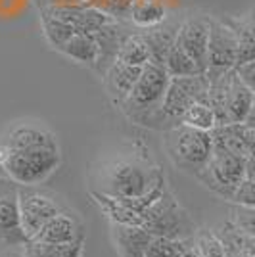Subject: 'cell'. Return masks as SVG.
Wrapping results in <instances>:
<instances>
[{"mask_svg": "<svg viewBox=\"0 0 255 257\" xmlns=\"http://www.w3.org/2000/svg\"><path fill=\"white\" fill-rule=\"evenodd\" d=\"M165 181V173L142 146H129L96 171L98 192L109 198H140Z\"/></svg>", "mask_w": 255, "mask_h": 257, "instance_id": "cell-1", "label": "cell"}, {"mask_svg": "<svg viewBox=\"0 0 255 257\" xmlns=\"http://www.w3.org/2000/svg\"><path fill=\"white\" fill-rule=\"evenodd\" d=\"M60 148L33 146L22 150H0V171L20 186L43 184L60 165Z\"/></svg>", "mask_w": 255, "mask_h": 257, "instance_id": "cell-2", "label": "cell"}, {"mask_svg": "<svg viewBox=\"0 0 255 257\" xmlns=\"http://www.w3.org/2000/svg\"><path fill=\"white\" fill-rule=\"evenodd\" d=\"M211 146L209 131L194 128L184 123L163 131V148L167 158L177 169L192 177H196L207 163Z\"/></svg>", "mask_w": 255, "mask_h": 257, "instance_id": "cell-3", "label": "cell"}, {"mask_svg": "<svg viewBox=\"0 0 255 257\" xmlns=\"http://www.w3.org/2000/svg\"><path fill=\"white\" fill-rule=\"evenodd\" d=\"M140 226L148 230L152 236L171 238V240H184L192 238L198 230L192 215L179 204L175 194L165 186V190L156 198L152 204L140 213Z\"/></svg>", "mask_w": 255, "mask_h": 257, "instance_id": "cell-4", "label": "cell"}, {"mask_svg": "<svg viewBox=\"0 0 255 257\" xmlns=\"http://www.w3.org/2000/svg\"><path fill=\"white\" fill-rule=\"evenodd\" d=\"M205 98H207V79H205V75L171 77L160 107L150 117L146 127L156 128V131H167L175 125H181L182 113L194 102L205 100Z\"/></svg>", "mask_w": 255, "mask_h": 257, "instance_id": "cell-5", "label": "cell"}, {"mask_svg": "<svg viewBox=\"0 0 255 257\" xmlns=\"http://www.w3.org/2000/svg\"><path fill=\"white\" fill-rule=\"evenodd\" d=\"M169 73L165 71L163 65L152 64V62L142 65L137 83L133 86V90L129 92V96L125 98V102L119 106V109L131 121L146 127L150 117L160 107L167 85H169Z\"/></svg>", "mask_w": 255, "mask_h": 257, "instance_id": "cell-6", "label": "cell"}, {"mask_svg": "<svg viewBox=\"0 0 255 257\" xmlns=\"http://www.w3.org/2000/svg\"><path fill=\"white\" fill-rule=\"evenodd\" d=\"M245 163L247 158H240L232 152L224 150L223 146L213 144L209 160L202 171L196 175V179L217 196L230 200L236 186L244 179Z\"/></svg>", "mask_w": 255, "mask_h": 257, "instance_id": "cell-7", "label": "cell"}, {"mask_svg": "<svg viewBox=\"0 0 255 257\" xmlns=\"http://www.w3.org/2000/svg\"><path fill=\"white\" fill-rule=\"evenodd\" d=\"M67 209L62 205L56 196L39 190H29V186H22L18 190V211H20V223H22L23 234L31 240L44 223H48L54 215Z\"/></svg>", "mask_w": 255, "mask_h": 257, "instance_id": "cell-8", "label": "cell"}, {"mask_svg": "<svg viewBox=\"0 0 255 257\" xmlns=\"http://www.w3.org/2000/svg\"><path fill=\"white\" fill-rule=\"evenodd\" d=\"M238 58V44L230 27L223 22L209 16V37H207V67L205 79H215L226 71L234 69Z\"/></svg>", "mask_w": 255, "mask_h": 257, "instance_id": "cell-9", "label": "cell"}, {"mask_svg": "<svg viewBox=\"0 0 255 257\" xmlns=\"http://www.w3.org/2000/svg\"><path fill=\"white\" fill-rule=\"evenodd\" d=\"M207 37H209V16H190L179 23L175 39V43L194 60L202 75L207 67Z\"/></svg>", "mask_w": 255, "mask_h": 257, "instance_id": "cell-10", "label": "cell"}, {"mask_svg": "<svg viewBox=\"0 0 255 257\" xmlns=\"http://www.w3.org/2000/svg\"><path fill=\"white\" fill-rule=\"evenodd\" d=\"M86 226L83 219L71 209H64L54 215L43 228L33 236L35 242H50V244H73V242H85Z\"/></svg>", "mask_w": 255, "mask_h": 257, "instance_id": "cell-11", "label": "cell"}, {"mask_svg": "<svg viewBox=\"0 0 255 257\" xmlns=\"http://www.w3.org/2000/svg\"><path fill=\"white\" fill-rule=\"evenodd\" d=\"M211 142L223 146L224 150L232 152L240 158L255 156V123L242 121V123H226L217 125L209 131Z\"/></svg>", "mask_w": 255, "mask_h": 257, "instance_id": "cell-12", "label": "cell"}, {"mask_svg": "<svg viewBox=\"0 0 255 257\" xmlns=\"http://www.w3.org/2000/svg\"><path fill=\"white\" fill-rule=\"evenodd\" d=\"M33 146L58 148V140L48 128L35 123H16L0 139V150H22Z\"/></svg>", "mask_w": 255, "mask_h": 257, "instance_id": "cell-13", "label": "cell"}, {"mask_svg": "<svg viewBox=\"0 0 255 257\" xmlns=\"http://www.w3.org/2000/svg\"><path fill=\"white\" fill-rule=\"evenodd\" d=\"M253 88L245 86L238 75L230 77V83L224 96V125L226 123H242V121H253L255 96Z\"/></svg>", "mask_w": 255, "mask_h": 257, "instance_id": "cell-14", "label": "cell"}, {"mask_svg": "<svg viewBox=\"0 0 255 257\" xmlns=\"http://www.w3.org/2000/svg\"><path fill=\"white\" fill-rule=\"evenodd\" d=\"M0 242L4 246H23L27 236L23 234L18 211V190L0 188Z\"/></svg>", "mask_w": 255, "mask_h": 257, "instance_id": "cell-15", "label": "cell"}, {"mask_svg": "<svg viewBox=\"0 0 255 257\" xmlns=\"http://www.w3.org/2000/svg\"><path fill=\"white\" fill-rule=\"evenodd\" d=\"M109 234L119 257H144L146 247L154 236L140 225L109 223Z\"/></svg>", "mask_w": 255, "mask_h": 257, "instance_id": "cell-16", "label": "cell"}, {"mask_svg": "<svg viewBox=\"0 0 255 257\" xmlns=\"http://www.w3.org/2000/svg\"><path fill=\"white\" fill-rule=\"evenodd\" d=\"M139 65H129L123 64L119 60H113L107 65V69L104 71V86H106L107 96L111 98V102L117 107L125 102V98L129 96V92L133 90V86L137 83V79L140 75Z\"/></svg>", "mask_w": 255, "mask_h": 257, "instance_id": "cell-17", "label": "cell"}, {"mask_svg": "<svg viewBox=\"0 0 255 257\" xmlns=\"http://www.w3.org/2000/svg\"><path fill=\"white\" fill-rule=\"evenodd\" d=\"M48 14L60 20V22L67 23L75 33H86V35H94L100 29H104L106 25L113 23V20L102 14L98 10H79V8H52Z\"/></svg>", "mask_w": 255, "mask_h": 257, "instance_id": "cell-18", "label": "cell"}, {"mask_svg": "<svg viewBox=\"0 0 255 257\" xmlns=\"http://www.w3.org/2000/svg\"><path fill=\"white\" fill-rule=\"evenodd\" d=\"M230 31L236 37V44H238V58H236V65L245 64L255 60V27H253V16L251 12H247L244 16H230L223 20ZM234 65V67H236Z\"/></svg>", "mask_w": 255, "mask_h": 257, "instance_id": "cell-19", "label": "cell"}, {"mask_svg": "<svg viewBox=\"0 0 255 257\" xmlns=\"http://www.w3.org/2000/svg\"><path fill=\"white\" fill-rule=\"evenodd\" d=\"M58 52L75 60L77 64L96 67L98 58H100V46H98L94 35L75 33L73 37H69L62 46H58Z\"/></svg>", "mask_w": 255, "mask_h": 257, "instance_id": "cell-20", "label": "cell"}, {"mask_svg": "<svg viewBox=\"0 0 255 257\" xmlns=\"http://www.w3.org/2000/svg\"><path fill=\"white\" fill-rule=\"evenodd\" d=\"M177 29H179V23L163 22L160 25L148 29V33H142L150 48V62L152 64L163 65L165 56H167L169 48L173 46L175 39H177Z\"/></svg>", "mask_w": 255, "mask_h": 257, "instance_id": "cell-21", "label": "cell"}, {"mask_svg": "<svg viewBox=\"0 0 255 257\" xmlns=\"http://www.w3.org/2000/svg\"><path fill=\"white\" fill-rule=\"evenodd\" d=\"M83 251H85V242L50 244V242L27 240L22 246L23 257H83Z\"/></svg>", "mask_w": 255, "mask_h": 257, "instance_id": "cell-22", "label": "cell"}, {"mask_svg": "<svg viewBox=\"0 0 255 257\" xmlns=\"http://www.w3.org/2000/svg\"><path fill=\"white\" fill-rule=\"evenodd\" d=\"M115 60L123 62L129 65H146L150 62V48L146 44V39L142 33L137 35H127L121 43L115 52Z\"/></svg>", "mask_w": 255, "mask_h": 257, "instance_id": "cell-23", "label": "cell"}, {"mask_svg": "<svg viewBox=\"0 0 255 257\" xmlns=\"http://www.w3.org/2000/svg\"><path fill=\"white\" fill-rule=\"evenodd\" d=\"M131 20L140 29H152L165 22V6L158 0H140L131 8Z\"/></svg>", "mask_w": 255, "mask_h": 257, "instance_id": "cell-24", "label": "cell"}, {"mask_svg": "<svg viewBox=\"0 0 255 257\" xmlns=\"http://www.w3.org/2000/svg\"><path fill=\"white\" fill-rule=\"evenodd\" d=\"M163 67L169 73V77L202 75V71L198 69V65L194 64V60L177 43H173V46L169 48V52L165 56V62H163Z\"/></svg>", "mask_w": 255, "mask_h": 257, "instance_id": "cell-25", "label": "cell"}, {"mask_svg": "<svg viewBox=\"0 0 255 257\" xmlns=\"http://www.w3.org/2000/svg\"><path fill=\"white\" fill-rule=\"evenodd\" d=\"M192 246V238L184 240H171V238H161L154 236L152 242L146 247L144 257H182V253Z\"/></svg>", "mask_w": 255, "mask_h": 257, "instance_id": "cell-26", "label": "cell"}, {"mask_svg": "<svg viewBox=\"0 0 255 257\" xmlns=\"http://www.w3.org/2000/svg\"><path fill=\"white\" fill-rule=\"evenodd\" d=\"M181 123L184 125H190L194 128H202V131H211L215 127V115H213V109L207 104V98L205 100H198L194 102L181 117Z\"/></svg>", "mask_w": 255, "mask_h": 257, "instance_id": "cell-27", "label": "cell"}, {"mask_svg": "<svg viewBox=\"0 0 255 257\" xmlns=\"http://www.w3.org/2000/svg\"><path fill=\"white\" fill-rule=\"evenodd\" d=\"M255 156L247 158L245 163V175L244 179L240 181V184L236 186L230 202H234L236 205H244V207H253L255 196H253V184H255Z\"/></svg>", "mask_w": 255, "mask_h": 257, "instance_id": "cell-28", "label": "cell"}, {"mask_svg": "<svg viewBox=\"0 0 255 257\" xmlns=\"http://www.w3.org/2000/svg\"><path fill=\"white\" fill-rule=\"evenodd\" d=\"M192 242L203 257H226L219 236L211 228H198L192 236Z\"/></svg>", "mask_w": 255, "mask_h": 257, "instance_id": "cell-29", "label": "cell"}, {"mask_svg": "<svg viewBox=\"0 0 255 257\" xmlns=\"http://www.w3.org/2000/svg\"><path fill=\"white\" fill-rule=\"evenodd\" d=\"M43 27H44V35H46L48 43L52 44L56 50H58V46H62L69 37L75 35V31L67 23L52 18L48 12H43Z\"/></svg>", "mask_w": 255, "mask_h": 257, "instance_id": "cell-30", "label": "cell"}, {"mask_svg": "<svg viewBox=\"0 0 255 257\" xmlns=\"http://www.w3.org/2000/svg\"><path fill=\"white\" fill-rule=\"evenodd\" d=\"M230 223H232L234 226H238L240 230L247 232V234H255L253 207H244V205H238L236 209H232Z\"/></svg>", "mask_w": 255, "mask_h": 257, "instance_id": "cell-31", "label": "cell"}, {"mask_svg": "<svg viewBox=\"0 0 255 257\" xmlns=\"http://www.w3.org/2000/svg\"><path fill=\"white\" fill-rule=\"evenodd\" d=\"M234 73L238 75V79H240L245 86H249V88L255 90V60L236 65V67H234Z\"/></svg>", "mask_w": 255, "mask_h": 257, "instance_id": "cell-32", "label": "cell"}, {"mask_svg": "<svg viewBox=\"0 0 255 257\" xmlns=\"http://www.w3.org/2000/svg\"><path fill=\"white\" fill-rule=\"evenodd\" d=\"M182 257H203V255L200 253V251H198V249H196V246H194V242H192V246L188 247V249H186L184 253H182Z\"/></svg>", "mask_w": 255, "mask_h": 257, "instance_id": "cell-33", "label": "cell"}, {"mask_svg": "<svg viewBox=\"0 0 255 257\" xmlns=\"http://www.w3.org/2000/svg\"><path fill=\"white\" fill-rule=\"evenodd\" d=\"M0 257H23L22 251H4V253H0Z\"/></svg>", "mask_w": 255, "mask_h": 257, "instance_id": "cell-34", "label": "cell"}]
</instances>
